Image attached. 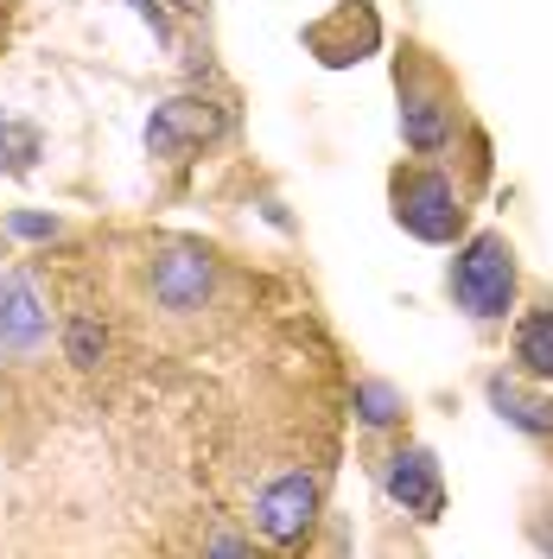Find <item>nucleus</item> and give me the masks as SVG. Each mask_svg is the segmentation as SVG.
Listing matches in <instances>:
<instances>
[{"label": "nucleus", "instance_id": "nucleus-1", "mask_svg": "<svg viewBox=\"0 0 553 559\" xmlns=\"http://www.w3.org/2000/svg\"><path fill=\"white\" fill-rule=\"evenodd\" d=\"M395 83H401V140H408V153L439 159L458 140V128H464V103H458L451 76L420 45H408L401 64H395Z\"/></svg>", "mask_w": 553, "mask_h": 559}, {"label": "nucleus", "instance_id": "nucleus-2", "mask_svg": "<svg viewBox=\"0 0 553 559\" xmlns=\"http://www.w3.org/2000/svg\"><path fill=\"white\" fill-rule=\"evenodd\" d=\"M446 293H451V306H458L464 318H478V324H496V318H509V312H516V293H521L516 242H509L503 229H484V236H471V242L458 248V261H451Z\"/></svg>", "mask_w": 553, "mask_h": 559}, {"label": "nucleus", "instance_id": "nucleus-3", "mask_svg": "<svg viewBox=\"0 0 553 559\" xmlns=\"http://www.w3.org/2000/svg\"><path fill=\"white\" fill-rule=\"evenodd\" d=\"M216 286H223V261L204 242H160L140 261V293H146L153 312H166V318L210 312Z\"/></svg>", "mask_w": 553, "mask_h": 559}, {"label": "nucleus", "instance_id": "nucleus-4", "mask_svg": "<svg viewBox=\"0 0 553 559\" xmlns=\"http://www.w3.org/2000/svg\"><path fill=\"white\" fill-rule=\"evenodd\" d=\"M388 204H395V223L414 236V242H433V248H446L464 236V191L451 185L439 166H401V173L388 178Z\"/></svg>", "mask_w": 553, "mask_h": 559}, {"label": "nucleus", "instance_id": "nucleus-5", "mask_svg": "<svg viewBox=\"0 0 553 559\" xmlns=\"http://www.w3.org/2000/svg\"><path fill=\"white\" fill-rule=\"evenodd\" d=\"M223 134H230V108L223 103L173 96V103L153 108V121H146V153L166 159V166H185V159H198L204 146H216Z\"/></svg>", "mask_w": 553, "mask_h": 559}, {"label": "nucleus", "instance_id": "nucleus-6", "mask_svg": "<svg viewBox=\"0 0 553 559\" xmlns=\"http://www.w3.org/2000/svg\"><path fill=\"white\" fill-rule=\"evenodd\" d=\"M318 502H325V489H318L311 471H280V477H268L261 496H255V527H261L274 547H299L311 534V522H318Z\"/></svg>", "mask_w": 553, "mask_h": 559}, {"label": "nucleus", "instance_id": "nucleus-7", "mask_svg": "<svg viewBox=\"0 0 553 559\" xmlns=\"http://www.w3.org/2000/svg\"><path fill=\"white\" fill-rule=\"evenodd\" d=\"M381 496L395 509H408L414 522H439L446 515V477H439V457L426 445H401V452L381 457Z\"/></svg>", "mask_w": 553, "mask_h": 559}, {"label": "nucleus", "instance_id": "nucleus-8", "mask_svg": "<svg viewBox=\"0 0 553 559\" xmlns=\"http://www.w3.org/2000/svg\"><path fill=\"white\" fill-rule=\"evenodd\" d=\"M51 344V312L26 274H0V362H38Z\"/></svg>", "mask_w": 553, "mask_h": 559}, {"label": "nucleus", "instance_id": "nucleus-9", "mask_svg": "<svg viewBox=\"0 0 553 559\" xmlns=\"http://www.w3.org/2000/svg\"><path fill=\"white\" fill-rule=\"evenodd\" d=\"M490 407L503 414V426H516L528 439H553V388L528 382V376H490L484 382Z\"/></svg>", "mask_w": 553, "mask_h": 559}, {"label": "nucleus", "instance_id": "nucleus-10", "mask_svg": "<svg viewBox=\"0 0 553 559\" xmlns=\"http://www.w3.org/2000/svg\"><path fill=\"white\" fill-rule=\"evenodd\" d=\"M516 376L553 388V299H534L516 318Z\"/></svg>", "mask_w": 553, "mask_h": 559}, {"label": "nucleus", "instance_id": "nucleus-11", "mask_svg": "<svg viewBox=\"0 0 553 559\" xmlns=\"http://www.w3.org/2000/svg\"><path fill=\"white\" fill-rule=\"evenodd\" d=\"M38 153H45V134L20 115H0V173H33Z\"/></svg>", "mask_w": 553, "mask_h": 559}, {"label": "nucleus", "instance_id": "nucleus-12", "mask_svg": "<svg viewBox=\"0 0 553 559\" xmlns=\"http://www.w3.org/2000/svg\"><path fill=\"white\" fill-rule=\"evenodd\" d=\"M356 414H363V426L388 432V426L408 419V401H401V388H388V382H356Z\"/></svg>", "mask_w": 553, "mask_h": 559}, {"label": "nucleus", "instance_id": "nucleus-13", "mask_svg": "<svg viewBox=\"0 0 553 559\" xmlns=\"http://www.w3.org/2000/svg\"><path fill=\"white\" fill-rule=\"evenodd\" d=\"M103 349H108V331L90 312H70L64 318V356L77 362V369H96V362H103Z\"/></svg>", "mask_w": 553, "mask_h": 559}, {"label": "nucleus", "instance_id": "nucleus-14", "mask_svg": "<svg viewBox=\"0 0 553 559\" xmlns=\"http://www.w3.org/2000/svg\"><path fill=\"white\" fill-rule=\"evenodd\" d=\"M166 7H173V0H134V13L153 26V38H160V45H173V13H166Z\"/></svg>", "mask_w": 553, "mask_h": 559}, {"label": "nucleus", "instance_id": "nucleus-15", "mask_svg": "<svg viewBox=\"0 0 553 559\" xmlns=\"http://www.w3.org/2000/svg\"><path fill=\"white\" fill-rule=\"evenodd\" d=\"M7 229H13V236H33V242H45V236H58V216H26V210H20V216H7Z\"/></svg>", "mask_w": 553, "mask_h": 559}, {"label": "nucleus", "instance_id": "nucleus-16", "mask_svg": "<svg viewBox=\"0 0 553 559\" xmlns=\"http://www.w3.org/2000/svg\"><path fill=\"white\" fill-rule=\"evenodd\" d=\"M173 7H178V13H191V20H204V7H210V0H173Z\"/></svg>", "mask_w": 553, "mask_h": 559}]
</instances>
